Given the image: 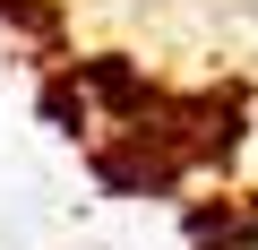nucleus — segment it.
Here are the masks:
<instances>
[{
	"label": "nucleus",
	"mask_w": 258,
	"mask_h": 250,
	"mask_svg": "<svg viewBox=\"0 0 258 250\" xmlns=\"http://www.w3.org/2000/svg\"><path fill=\"white\" fill-rule=\"evenodd\" d=\"M232 250H258V207L241 216V233H232Z\"/></svg>",
	"instance_id": "nucleus-1"
}]
</instances>
